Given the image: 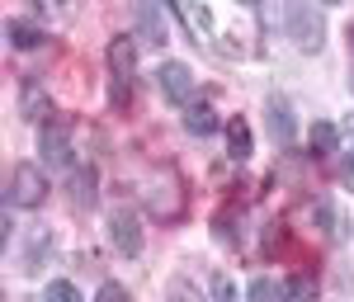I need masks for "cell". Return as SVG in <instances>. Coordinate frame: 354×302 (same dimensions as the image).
<instances>
[{"label":"cell","instance_id":"11","mask_svg":"<svg viewBox=\"0 0 354 302\" xmlns=\"http://www.w3.org/2000/svg\"><path fill=\"white\" fill-rule=\"evenodd\" d=\"M5 38H10V48H19V53H33V48H43V28L38 24H28V19H10L5 24Z\"/></svg>","mask_w":354,"mask_h":302},{"label":"cell","instance_id":"19","mask_svg":"<svg viewBox=\"0 0 354 302\" xmlns=\"http://www.w3.org/2000/svg\"><path fill=\"white\" fill-rule=\"evenodd\" d=\"M71 189H76V208H90L95 203V170H76Z\"/></svg>","mask_w":354,"mask_h":302},{"label":"cell","instance_id":"9","mask_svg":"<svg viewBox=\"0 0 354 302\" xmlns=\"http://www.w3.org/2000/svg\"><path fill=\"white\" fill-rule=\"evenodd\" d=\"M48 250H53V232H48V227H33L28 241H24V265H19V270H24V274H38V270L48 265Z\"/></svg>","mask_w":354,"mask_h":302},{"label":"cell","instance_id":"3","mask_svg":"<svg viewBox=\"0 0 354 302\" xmlns=\"http://www.w3.org/2000/svg\"><path fill=\"white\" fill-rule=\"evenodd\" d=\"M109 66H113V104H128V81L137 76V38H113Z\"/></svg>","mask_w":354,"mask_h":302},{"label":"cell","instance_id":"18","mask_svg":"<svg viewBox=\"0 0 354 302\" xmlns=\"http://www.w3.org/2000/svg\"><path fill=\"white\" fill-rule=\"evenodd\" d=\"M245 302H283V288H279L274 279H250V288H245Z\"/></svg>","mask_w":354,"mask_h":302},{"label":"cell","instance_id":"24","mask_svg":"<svg viewBox=\"0 0 354 302\" xmlns=\"http://www.w3.org/2000/svg\"><path fill=\"white\" fill-rule=\"evenodd\" d=\"M340 180H345V189H354V151L340 156Z\"/></svg>","mask_w":354,"mask_h":302},{"label":"cell","instance_id":"20","mask_svg":"<svg viewBox=\"0 0 354 302\" xmlns=\"http://www.w3.org/2000/svg\"><path fill=\"white\" fill-rule=\"evenodd\" d=\"M43 302H81V288H76L71 279H53L48 293H43Z\"/></svg>","mask_w":354,"mask_h":302},{"label":"cell","instance_id":"23","mask_svg":"<svg viewBox=\"0 0 354 302\" xmlns=\"http://www.w3.org/2000/svg\"><path fill=\"white\" fill-rule=\"evenodd\" d=\"M95 302H128V293H123L118 283H100V293H95Z\"/></svg>","mask_w":354,"mask_h":302},{"label":"cell","instance_id":"4","mask_svg":"<svg viewBox=\"0 0 354 302\" xmlns=\"http://www.w3.org/2000/svg\"><path fill=\"white\" fill-rule=\"evenodd\" d=\"M109 236H113V246H118V255H128V260L142 255V218H137L133 208H113L109 213Z\"/></svg>","mask_w":354,"mask_h":302},{"label":"cell","instance_id":"25","mask_svg":"<svg viewBox=\"0 0 354 302\" xmlns=\"http://www.w3.org/2000/svg\"><path fill=\"white\" fill-rule=\"evenodd\" d=\"M241 5H260V0H241Z\"/></svg>","mask_w":354,"mask_h":302},{"label":"cell","instance_id":"8","mask_svg":"<svg viewBox=\"0 0 354 302\" xmlns=\"http://www.w3.org/2000/svg\"><path fill=\"white\" fill-rule=\"evenodd\" d=\"M133 19H137V43H147V48H165V24L161 15H156V0H133Z\"/></svg>","mask_w":354,"mask_h":302},{"label":"cell","instance_id":"21","mask_svg":"<svg viewBox=\"0 0 354 302\" xmlns=\"http://www.w3.org/2000/svg\"><path fill=\"white\" fill-rule=\"evenodd\" d=\"M170 302H203V293L194 288L189 279H175V283H170Z\"/></svg>","mask_w":354,"mask_h":302},{"label":"cell","instance_id":"22","mask_svg":"<svg viewBox=\"0 0 354 302\" xmlns=\"http://www.w3.org/2000/svg\"><path fill=\"white\" fill-rule=\"evenodd\" d=\"M213 302H236V288H232V279H227V274L213 279Z\"/></svg>","mask_w":354,"mask_h":302},{"label":"cell","instance_id":"6","mask_svg":"<svg viewBox=\"0 0 354 302\" xmlns=\"http://www.w3.org/2000/svg\"><path fill=\"white\" fill-rule=\"evenodd\" d=\"M156 85H161V95L170 100V104H189L194 100V71L185 66V62H161Z\"/></svg>","mask_w":354,"mask_h":302},{"label":"cell","instance_id":"13","mask_svg":"<svg viewBox=\"0 0 354 302\" xmlns=\"http://www.w3.org/2000/svg\"><path fill=\"white\" fill-rule=\"evenodd\" d=\"M175 10L198 28V38H213V15H208V5H203V0H175Z\"/></svg>","mask_w":354,"mask_h":302},{"label":"cell","instance_id":"12","mask_svg":"<svg viewBox=\"0 0 354 302\" xmlns=\"http://www.w3.org/2000/svg\"><path fill=\"white\" fill-rule=\"evenodd\" d=\"M322 298V283L312 274H288V283H283V302H317Z\"/></svg>","mask_w":354,"mask_h":302},{"label":"cell","instance_id":"14","mask_svg":"<svg viewBox=\"0 0 354 302\" xmlns=\"http://www.w3.org/2000/svg\"><path fill=\"white\" fill-rule=\"evenodd\" d=\"M48 113H53V104H48V95L38 90V85H24V118H33L38 128L48 123Z\"/></svg>","mask_w":354,"mask_h":302},{"label":"cell","instance_id":"27","mask_svg":"<svg viewBox=\"0 0 354 302\" xmlns=\"http://www.w3.org/2000/svg\"><path fill=\"white\" fill-rule=\"evenodd\" d=\"M350 38H354V28H350ZM350 48H354V43H350Z\"/></svg>","mask_w":354,"mask_h":302},{"label":"cell","instance_id":"15","mask_svg":"<svg viewBox=\"0 0 354 302\" xmlns=\"http://www.w3.org/2000/svg\"><path fill=\"white\" fill-rule=\"evenodd\" d=\"M335 147H340L335 123H312V156H330Z\"/></svg>","mask_w":354,"mask_h":302},{"label":"cell","instance_id":"26","mask_svg":"<svg viewBox=\"0 0 354 302\" xmlns=\"http://www.w3.org/2000/svg\"><path fill=\"white\" fill-rule=\"evenodd\" d=\"M326 5H340V0H326Z\"/></svg>","mask_w":354,"mask_h":302},{"label":"cell","instance_id":"7","mask_svg":"<svg viewBox=\"0 0 354 302\" xmlns=\"http://www.w3.org/2000/svg\"><path fill=\"white\" fill-rule=\"evenodd\" d=\"M265 123H270L274 147H293V133H298V118H293V104L283 95H270L265 100Z\"/></svg>","mask_w":354,"mask_h":302},{"label":"cell","instance_id":"28","mask_svg":"<svg viewBox=\"0 0 354 302\" xmlns=\"http://www.w3.org/2000/svg\"><path fill=\"white\" fill-rule=\"evenodd\" d=\"M350 133H354V118H350Z\"/></svg>","mask_w":354,"mask_h":302},{"label":"cell","instance_id":"5","mask_svg":"<svg viewBox=\"0 0 354 302\" xmlns=\"http://www.w3.org/2000/svg\"><path fill=\"white\" fill-rule=\"evenodd\" d=\"M38 151H43V161L53 165V170H66L71 165V138H66V123L62 118H48L38 128Z\"/></svg>","mask_w":354,"mask_h":302},{"label":"cell","instance_id":"10","mask_svg":"<svg viewBox=\"0 0 354 302\" xmlns=\"http://www.w3.org/2000/svg\"><path fill=\"white\" fill-rule=\"evenodd\" d=\"M185 128H189L194 138H208V133H218V113L208 100H189L185 104Z\"/></svg>","mask_w":354,"mask_h":302},{"label":"cell","instance_id":"29","mask_svg":"<svg viewBox=\"0 0 354 302\" xmlns=\"http://www.w3.org/2000/svg\"><path fill=\"white\" fill-rule=\"evenodd\" d=\"M350 90H354V76H350Z\"/></svg>","mask_w":354,"mask_h":302},{"label":"cell","instance_id":"17","mask_svg":"<svg viewBox=\"0 0 354 302\" xmlns=\"http://www.w3.org/2000/svg\"><path fill=\"white\" fill-rule=\"evenodd\" d=\"M33 10H38V19H48V24H62L66 15H71V5L76 0H28Z\"/></svg>","mask_w":354,"mask_h":302},{"label":"cell","instance_id":"1","mask_svg":"<svg viewBox=\"0 0 354 302\" xmlns=\"http://www.w3.org/2000/svg\"><path fill=\"white\" fill-rule=\"evenodd\" d=\"M283 24H288V38L298 43L302 53H322L326 24H322V10L312 0H283Z\"/></svg>","mask_w":354,"mask_h":302},{"label":"cell","instance_id":"16","mask_svg":"<svg viewBox=\"0 0 354 302\" xmlns=\"http://www.w3.org/2000/svg\"><path fill=\"white\" fill-rule=\"evenodd\" d=\"M227 147H232L236 161L250 156V128H245V118H232V123H227Z\"/></svg>","mask_w":354,"mask_h":302},{"label":"cell","instance_id":"2","mask_svg":"<svg viewBox=\"0 0 354 302\" xmlns=\"http://www.w3.org/2000/svg\"><path fill=\"white\" fill-rule=\"evenodd\" d=\"M48 198V180H43V170L38 165L19 161L10 170V208H38Z\"/></svg>","mask_w":354,"mask_h":302}]
</instances>
